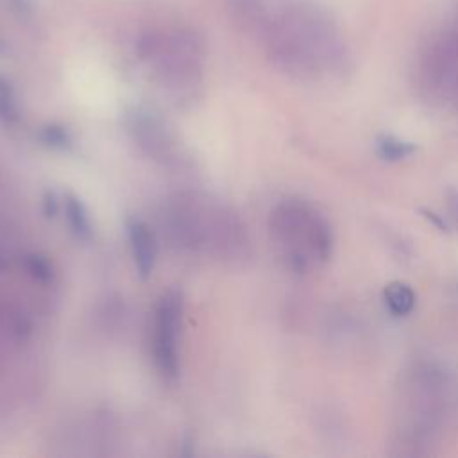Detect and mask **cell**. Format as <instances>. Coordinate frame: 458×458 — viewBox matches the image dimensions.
<instances>
[{
    "instance_id": "obj_5",
    "label": "cell",
    "mask_w": 458,
    "mask_h": 458,
    "mask_svg": "<svg viewBox=\"0 0 458 458\" xmlns=\"http://www.w3.org/2000/svg\"><path fill=\"white\" fill-rule=\"evenodd\" d=\"M420 89L433 106L458 113V52L438 50L422 64Z\"/></svg>"
},
{
    "instance_id": "obj_14",
    "label": "cell",
    "mask_w": 458,
    "mask_h": 458,
    "mask_svg": "<svg viewBox=\"0 0 458 458\" xmlns=\"http://www.w3.org/2000/svg\"><path fill=\"white\" fill-rule=\"evenodd\" d=\"M2 48H4V47H2V41H0V52H2Z\"/></svg>"
},
{
    "instance_id": "obj_8",
    "label": "cell",
    "mask_w": 458,
    "mask_h": 458,
    "mask_svg": "<svg viewBox=\"0 0 458 458\" xmlns=\"http://www.w3.org/2000/svg\"><path fill=\"white\" fill-rule=\"evenodd\" d=\"M63 209H64V218H66L72 233L82 242L91 240L93 227H91V218H89V213H88L84 202L77 195L66 193L63 199Z\"/></svg>"
},
{
    "instance_id": "obj_2",
    "label": "cell",
    "mask_w": 458,
    "mask_h": 458,
    "mask_svg": "<svg viewBox=\"0 0 458 458\" xmlns=\"http://www.w3.org/2000/svg\"><path fill=\"white\" fill-rule=\"evenodd\" d=\"M163 231L179 249L209 252L233 263L249 258L243 222L224 202L197 191H181L163 206Z\"/></svg>"
},
{
    "instance_id": "obj_9",
    "label": "cell",
    "mask_w": 458,
    "mask_h": 458,
    "mask_svg": "<svg viewBox=\"0 0 458 458\" xmlns=\"http://www.w3.org/2000/svg\"><path fill=\"white\" fill-rule=\"evenodd\" d=\"M385 304L388 311L395 317H404L415 308V292L410 284L403 281H394L390 283L385 292H383Z\"/></svg>"
},
{
    "instance_id": "obj_12",
    "label": "cell",
    "mask_w": 458,
    "mask_h": 458,
    "mask_svg": "<svg viewBox=\"0 0 458 458\" xmlns=\"http://www.w3.org/2000/svg\"><path fill=\"white\" fill-rule=\"evenodd\" d=\"M411 152V147L408 143H403L399 140H394V138H383V141H379V154L383 157H388V159H399V157H404Z\"/></svg>"
},
{
    "instance_id": "obj_7",
    "label": "cell",
    "mask_w": 458,
    "mask_h": 458,
    "mask_svg": "<svg viewBox=\"0 0 458 458\" xmlns=\"http://www.w3.org/2000/svg\"><path fill=\"white\" fill-rule=\"evenodd\" d=\"M125 231H127V240L134 261L136 274L141 279H148L154 265H156V254H157V245L152 229L140 218H127L125 222Z\"/></svg>"
},
{
    "instance_id": "obj_13",
    "label": "cell",
    "mask_w": 458,
    "mask_h": 458,
    "mask_svg": "<svg viewBox=\"0 0 458 458\" xmlns=\"http://www.w3.org/2000/svg\"><path fill=\"white\" fill-rule=\"evenodd\" d=\"M57 211H59V200L54 191L47 190L43 195V213L45 216H55Z\"/></svg>"
},
{
    "instance_id": "obj_4",
    "label": "cell",
    "mask_w": 458,
    "mask_h": 458,
    "mask_svg": "<svg viewBox=\"0 0 458 458\" xmlns=\"http://www.w3.org/2000/svg\"><path fill=\"white\" fill-rule=\"evenodd\" d=\"M182 315V293L179 290H168L157 301L154 311V338L152 351L154 361L159 374L175 381L179 377V351H177V335L181 329Z\"/></svg>"
},
{
    "instance_id": "obj_3",
    "label": "cell",
    "mask_w": 458,
    "mask_h": 458,
    "mask_svg": "<svg viewBox=\"0 0 458 458\" xmlns=\"http://www.w3.org/2000/svg\"><path fill=\"white\" fill-rule=\"evenodd\" d=\"M272 242L295 272H308L324 265L333 250L329 220L317 206L304 199H283L270 211Z\"/></svg>"
},
{
    "instance_id": "obj_1",
    "label": "cell",
    "mask_w": 458,
    "mask_h": 458,
    "mask_svg": "<svg viewBox=\"0 0 458 458\" xmlns=\"http://www.w3.org/2000/svg\"><path fill=\"white\" fill-rule=\"evenodd\" d=\"M451 403V379L433 360L413 361L401 376L392 445L397 456H422L438 438Z\"/></svg>"
},
{
    "instance_id": "obj_11",
    "label": "cell",
    "mask_w": 458,
    "mask_h": 458,
    "mask_svg": "<svg viewBox=\"0 0 458 458\" xmlns=\"http://www.w3.org/2000/svg\"><path fill=\"white\" fill-rule=\"evenodd\" d=\"M39 140H41L43 145H47L50 148H55V150H68L73 145L70 131L61 127V125H54V123L41 129Z\"/></svg>"
},
{
    "instance_id": "obj_6",
    "label": "cell",
    "mask_w": 458,
    "mask_h": 458,
    "mask_svg": "<svg viewBox=\"0 0 458 458\" xmlns=\"http://www.w3.org/2000/svg\"><path fill=\"white\" fill-rule=\"evenodd\" d=\"M125 127L140 150L148 157L161 163H170L175 159L177 140L154 113L134 107L125 116Z\"/></svg>"
},
{
    "instance_id": "obj_10",
    "label": "cell",
    "mask_w": 458,
    "mask_h": 458,
    "mask_svg": "<svg viewBox=\"0 0 458 458\" xmlns=\"http://www.w3.org/2000/svg\"><path fill=\"white\" fill-rule=\"evenodd\" d=\"M18 118H20V111H18L14 88L9 82V79L0 75V122L5 125H13L18 122Z\"/></svg>"
}]
</instances>
